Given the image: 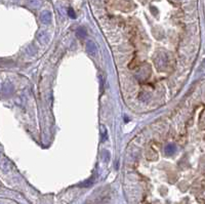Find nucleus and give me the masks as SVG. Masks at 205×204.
I'll use <instances>...</instances> for the list:
<instances>
[{"label":"nucleus","mask_w":205,"mask_h":204,"mask_svg":"<svg viewBox=\"0 0 205 204\" xmlns=\"http://www.w3.org/2000/svg\"><path fill=\"white\" fill-rule=\"evenodd\" d=\"M86 46H87V51L89 55L94 56L95 53H97V45H95V43L93 42V41L88 40Z\"/></svg>","instance_id":"1"},{"label":"nucleus","mask_w":205,"mask_h":204,"mask_svg":"<svg viewBox=\"0 0 205 204\" xmlns=\"http://www.w3.org/2000/svg\"><path fill=\"white\" fill-rule=\"evenodd\" d=\"M176 152V147L173 144H169L165 147V154L170 156V155H173Z\"/></svg>","instance_id":"2"},{"label":"nucleus","mask_w":205,"mask_h":204,"mask_svg":"<svg viewBox=\"0 0 205 204\" xmlns=\"http://www.w3.org/2000/svg\"><path fill=\"white\" fill-rule=\"evenodd\" d=\"M40 19H41V21H42L43 24H49V23L51 22V15H50L49 12L45 11V12H43V14H41Z\"/></svg>","instance_id":"3"},{"label":"nucleus","mask_w":205,"mask_h":204,"mask_svg":"<svg viewBox=\"0 0 205 204\" xmlns=\"http://www.w3.org/2000/svg\"><path fill=\"white\" fill-rule=\"evenodd\" d=\"M77 36L80 38H84L86 36V30L84 28H80V29L77 30Z\"/></svg>","instance_id":"4"},{"label":"nucleus","mask_w":205,"mask_h":204,"mask_svg":"<svg viewBox=\"0 0 205 204\" xmlns=\"http://www.w3.org/2000/svg\"><path fill=\"white\" fill-rule=\"evenodd\" d=\"M68 14H69V17L70 18H72V19H75L76 18V15H75V12H74V10L70 7V8L68 9Z\"/></svg>","instance_id":"5"}]
</instances>
